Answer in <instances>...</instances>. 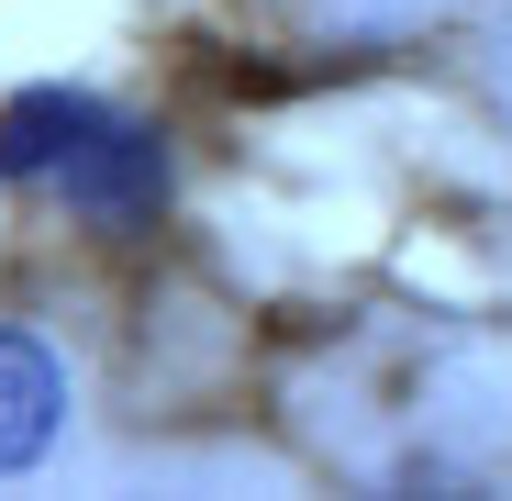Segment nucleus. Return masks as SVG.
<instances>
[{
	"label": "nucleus",
	"instance_id": "obj_1",
	"mask_svg": "<svg viewBox=\"0 0 512 501\" xmlns=\"http://www.w3.org/2000/svg\"><path fill=\"white\" fill-rule=\"evenodd\" d=\"M0 179L56 190L90 223H145L167 201V145L134 112L90 101V90H23L12 112H0Z\"/></svg>",
	"mask_w": 512,
	"mask_h": 501
},
{
	"label": "nucleus",
	"instance_id": "obj_2",
	"mask_svg": "<svg viewBox=\"0 0 512 501\" xmlns=\"http://www.w3.org/2000/svg\"><path fill=\"white\" fill-rule=\"evenodd\" d=\"M56 424H67V368L34 346V334L0 323V479L34 468V457L56 446Z\"/></svg>",
	"mask_w": 512,
	"mask_h": 501
}]
</instances>
